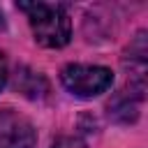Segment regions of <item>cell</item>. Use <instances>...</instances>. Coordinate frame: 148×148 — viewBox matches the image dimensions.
Instances as JSON below:
<instances>
[{"label":"cell","mask_w":148,"mask_h":148,"mask_svg":"<svg viewBox=\"0 0 148 148\" xmlns=\"http://www.w3.org/2000/svg\"><path fill=\"white\" fill-rule=\"evenodd\" d=\"M51 148H88V146H86V141L79 139V136H60Z\"/></svg>","instance_id":"6"},{"label":"cell","mask_w":148,"mask_h":148,"mask_svg":"<svg viewBox=\"0 0 148 148\" xmlns=\"http://www.w3.org/2000/svg\"><path fill=\"white\" fill-rule=\"evenodd\" d=\"M143 92L146 88L130 83V90H123L118 97L109 102V116L118 123H134L139 116V104L143 99Z\"/></svg>","instance_id":"4"},{"label":"cell","mask_w":148,"mask_h":148,"mask_svg":"<svg viewBox=\"0 0 148 148\" xmlns=\"http://www.w3.org/2000/svg\"><path fill=\"white\" fill-rule=\"evenodd\" d=\"M16 90H21L25 97L37 99V97H44V92H46V81H44L42 74L30 72V69L23 67V69L16 74Z\"/></svg>","instance_id":"5"},{"label":"cell","mask_w":148,"mask_h":148,"mask_svg":"<svg viewBox=\"0 0 148 148\" xmlns=\"http://www.w3.org/2000/svg\"><path fill=\"white\" fill-rule=\"evenodd\" d=\"M2 23H5V16H2V12H0V25H2Z\"/></svg>","instance_id":"8"},{"label":"cell","mask_w":148,"mask_h":148,"mask_svg":"<svg viewBox=\"0 0 148 148\" xmlns=\"http://www.w3.org/2000/svg\"><path fill=\"white\" fill-rule=\"evenodd\" d=\"M60 81L62 86L81 99H90L97 97L102 92H106L113 83V74L109 67L102 65H81V62H72L67 67H62L60 72Z\"/></svg>","instance_id":"2"},{"label":"cell","mask_w":148,"mask_h":148,"mask_svg":"<svg viewBox=\"0 0 148 148\" xmlns=\"http://www.w3.org/2000/svg\"><path fill=\"white\" fill-rule=\"evenodd\" d=\"M18 9L28 14L37 44L46 49H60L72 37V23L65 5L60 2H18Z\"/></svg>","instance_id":"1"},{"label":"cell","mask_w":148,"mask_h":148,"mask_svg":"<svg viewBox=\"0 0 148 148\" xmlns=\"http://www.w3.org/2000/svg\"><path fill=\"white\" fill-rule=\"evenodd\" d=\"M5 83H7V60H5V56L0 53V90L5 88Z\"/></svg>","instance_id":"7"},{"label":"cell","mask_w":148,"mask_h":148,"mask_svg":"<svg viewBox=\"0 0 148 148\" xmlns=\"http://www.w3.org/2000/svg\"><path fill=\"white\" fill-rule=\"evenodd\" d=\"M37 130L18 111L0 109V148H35Z\"/></svg>","instance_id":"3"}]
</instances>
